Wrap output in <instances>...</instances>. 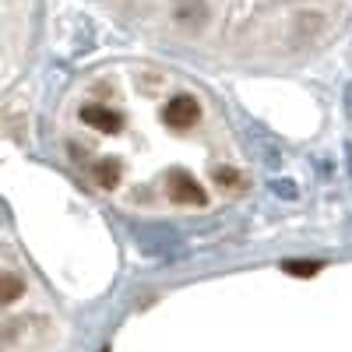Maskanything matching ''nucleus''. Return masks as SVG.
<instances>
[{"label":"nucleus","mask_w":352,"mask_h":352,"mask_svg":"<svg viewBox=\"0 0 352 352\" xmlns=\"http://www.w3.org/2000/svg\"><path fill=\"white\" fill-rule=\"evenodd\" d=\"M46 134L85 190L134 219H212L254 187V155L226 106L184 67L148 56L78 71Z\"/></svg>","instance_id":"obj_1"},{"label":"nucleus","mask_w":352,"mask_h":352,"mask_svg":"<svg viewBox=\"0 0 352 352\" xmlns=\"http://www.w3.org/2000/svg\"><path fill=\"white\" fill-rule=\"evenodd\" d=\"M148 50L226 71H296L331 53L352 0H88Z\"/></svg>","instance_id":"obj_2"},{"label":"nucleus","mask_w":352,"mask_h":352,"mask_svg":"<svg viewBox=\"0 0 352 352\" xmlns=\"http://www.w3.org/2000/svg\"><path fill=\"white\" fill-rule=\"evenodd\" d=\"M39 14L43 0H4V21H0V36H4V109L11 113L18 102V85L32 67L36 36H39Z\"/></svg>","instance_id":"obj_3"}]
</instances>
